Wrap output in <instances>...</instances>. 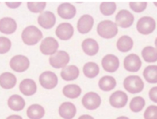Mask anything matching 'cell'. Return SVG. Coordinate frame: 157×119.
I'll list each match as a JSON object with an SVG mask.
<instances>
[{
    "mask_svg": "<svg viewBox=\"0 0 157 119\" xmlns=\"http://www.w3.org/2000/svg\"><path fill=\"white\" fill-rule=\"evenodd\" d=\"M145 101L144 99L141 97H136L134 98L130 104L131 110L134 112L141 111L144 107Z\"/></svg>",
    "mask_w": 157,
    "mask_h": 119,
    "instance_id": "obj_32",
    "label": "cell"
},
{
    "mask_svg": "<svg viewBox=\"0 0 157 119\" xmlns=\"http://www.w3.org/2000/svg\"><path fill=\"white\" fill-rule=\"evenodd\" d=\"M134 20L133 15L127 10H121L116 16V24L122 28H128L131 26Z\"/></svg>",
    "mask_w": 157,
    "mask_h": 119,
    "instance_id": "obj_10",
    "label": "cell"
},
{
    "mask_svg": "<svg viewBox=\"0 0 157 119\" xmlns=\"http://www.w3.org/2000/svg\"><path fill=\"white\" fill-rule=\"evenodd\" d=\"M59 114L64 119H72L76 114L75 106L71 102H64L59 108Z\"/></svg>",
    "mask_w": 157,
    "mask_h": 119,
    "instance_id": "obj_13",
    "label": "cell"
},
{
    "mask_svg": "<svg viewBox=\"0 0 157 119\" xmlns=\"http://www.w3.org/2000/svg\"><path fill=\"white\" fill-rule=\"evenodd\" d=\"M6 119H23L21 116L18 115H13L9 116Z\"/></svg>",
    "mask_w": 157,
    "mask_h": 119,
    "instance_id": "obj_40",
    "label": "cell"
},
{
    "mask_svg": "<svg viewBox=\"0 0 157 119\" xmlns=\"http://www.w3.org/2000/svg\"><path fill=\"white\" fill-rule=\"evenodd\" d=\"M149 96L152 101L157 103V86L150 89L149 92Z\"/></svg>",
    "mask_w": 157,
    "mask_h": 119,
    "instance_id": "obj_38",
    "label": "cell"
},
{
    "mask_svg": "<svg viewBox=\"0 0 157 119\" xmlns=\"http://www.w3.org/2000/svg\"><path fill=\"white\" fill-rule=\"evenodd\" d=\"M124 67L130 72H136L141 68L142 62L137 55L132 54L125 58L124 62Z\"/></svg>",
    "mask_w": 157,
    "mask_h": 119,
    "instance_id": "obj_12",
    "label": "cell"
},
{
    "mask_svg": "<svg viewBox=\"0 0 157 119\" xmlns=\"http://www.w3.org/2000/svg\"><path fill=\"white\" fill-rule=\"evenodd\" d=\"M128 100V96L124 92L117 91L114 92L110 97L109 102L113 107L121 108L125 107Z\"/></svg>",
    "mask_w": 157,
    "mask_h": 119,
    "instance_id": "obj_11",
    "label": "cell"
},
{
    "mask_svg": "<svg viewBox=\"0 0 157 119\" xmlns=\"http://www.w3.org/2000/svg\"><path fill=\"white\" fill-rule=\"evenodd\" d=\"M45 114L44 108L38 104L31 105L27 110V115L29 119H41Z\"/></svg>",
    "mask_w": 157,
    "mask_h": 119,
    "instance_id": "obj_25",
    "label": "cell"
},
{
    "mask_svg": "<svg viewBox=\"0 0 157 119\" xmlns=\"http://www.w3.org/2000/svg\"><path fill=\"white\" fill-rule=\"evenodd\" d=\"M78 119H94L93 117L89 115H83L80 116Z\"/></svg>",
    "mask_w": 157,
    "mask_h": 119,
    "instance_id": "obj_41",
    "label": "cell"
},
{
    "mask_svg": "<svg viewBox=\"0 0 157 119\" xmlns=\"http://www.w3.org/2000/svg\"><path fill=\"white\" fill-rule=\"evenodd\" d=\"M39 81L40 85L44 88L51 89L57 86L58 79L56 75L53 72L46 71L40 75Z\"/></svg>",
    "mask_w": 157,
    "mask_h": 119,
    "instance_id": "obj_8",
    "label": "cell"
},
{
    "mask_svg": "<svg viewBox=\"0 0 157 119\" xmlns=\"http://www.w3.org/2000/svg\"><path fill=\"white\" fill-rule=\"evenodd\" d=\"M70 61V56L65 51H59L51 56L50 63L54 68H63Z\"/></svg>",
    "mask_w": 157,
    "mask_h": 119,
    "instance_id": "obj_4",
    "label": "cell"
},
{
    "mask_svg": "<svg viewBox=\"0 0 157 119\" xmlns=\"http://www.w3.org/2000/svg\"><path fill=\"white\" fill-rule=\"evenodd\" d=\"M133 42L132 39L127 36H123L120 37L117 43L118 49L121 52H127L132 48Z\"/></svg>",
    "mask_w": 157,
    "mask_h": 119,
    "instance_id": "obj_27",
    "label": "cell"
},
{
    "mask_svg": "<svg viewBox=\"0 0 157 119\" xmlns=\"http://www.w3.org/2000/svg\"><path fill=\"white\" fill-rule=\"evenodd\" d=\"M99 87L101 90L104 91H109L116 86V82L114 78L111 76L103 77L99 81Z\"/></svg>",
    "mask_w": 157,
    "mask_h": 119,
    "instance_id": "obj_26",
    "label": "cell"
},
{
    "mask_svg": "<svg viewBox=\"0 0 157 119\" xmlns=\"http://www.w3.org/2000/svg\"><path fill=\"white\" fill-rule=\"evenodd\" d=\"M97 30L98 34L105 38H111L114 37L118 32L117 24L109 20H105L99 23Z\"/></svg>",
    "mask_w": 157,
    "mask_h": 119,
    "instance_id": "obj_2",
    "label": "cell"
},
{
    "mask_svg": "<svg viewBox=\"0 0 157 119\" xmlns=\"http://www.w3.org/2000/svg\"><path fill=\"white\" fill-rule=\"evenodd\" d=\"M83 106L88 110L97 109L101 104V99L100 96L95 92H89L86 94L82 100Z\"/></svg>",
    "mask_w": 157,
    "mask_h": 119,
    "instance_id": "obj_6",
    "label": "cell"
},
{
    "mask_svg": "<svg viewBox=\"0 0 157 119\" xmlns=\"http://www.w3.org/2000/svg\"><path fill=\"white\" fill-rule=\"evenodd\" d=\"M42 37V33L41 31L34 26L26 27L22 34L23 42L28 45L36 44Z\"/></svg>",
    "mask_w": 157,
    "mask_h": 119,
    "instance_id": "obj_1",
    "label": "cell"
},
{
    "mask_svg": "<svg viewBox=\"0 0 157 119\" xmlns=\"http://www.w3.org/2000/svg\"><path fill=\"white\" fill-rule=\"evenodd\" d=\"M100 9L104 15H111L116 10V5L113 2H105L101 4Z\"/></svg>",
    "mask_w": 157,
    "mask_h": 119,
    "instance_id": "obj_33",
    "label": "cell"
},
{
    "mask_svg": "<svg viewBox=\"0 0 157 119\" xmlns=\"http://www.w3.org/2000/svg\"><path fill=\"white\" fill-rule=\"evenodd\" d=\"M154 4H155V5L157 7V2H154Z\"/></svg>",
    "mask_w": 157,
    "mask_h": 119,
    "instance_id": "obj_44",
    "label": "cell"
},
{
    "mask_svg": "<svg viewBox=\"0 0 157 119\" xmlns=\"http://www.w3.org/2000/svg\"><path fill=\"white\" fill-rule=\"evenodd\" d=\"M17 83L15 76L9 72H5L0 75V86L4 89L13 88Z\"/></svg>",
    "mask_w": 157,
    "mask_h": 119,
    "instance_id": "obj_21",
    "label": "cell"
},
{
    "mask_svg": "<svg viewBox=\"0 0 157 119\" xmlns=\"http://www.w3.org/2000/svg\"><path fill=\"white\" fill-rule=\"evenodd\" d=\"M142 56L146 62L154 63L157 61V50L152 47H145L142 52Z\"/></svg>",
    "mask_w": 157,
    "mask_h": 119,
    "instance_id": "obj_30",
    "label": "cell"
},
{
    "mask_svg": "<svg viewBox=\"0 0 157 119\" xmlns=\"http://www.w3.org/2000/svg\"><path fill=\"white\" fill-rule=\"evenodd\" d=\"M74 33V28L71 24L63 23L60 24L56 30V34L58 37L63 40L70 39Z\"/></svg>",
    "mask_w": 157,
    "mask_h": 119,
    "instance_id": "obj_16",
    "label": "cell"
},
{
    "mask_svg": "<svg viewBox=\"0 0 157 119\" xmlns=\"http://www.w3.org/2000/svg\"><path fill=\"white\" fill-rule=\"evenodd\" d=\"M156 27L155 20L149 16H144L137 22V29L140 33L147 35L153 33Z\"/></svg>",
    "mask_w": 157,
    "mask_h": 119,
    "instance_id": "obj_5",
    "label": "cell"
},
{
    "mask_svg": "<svg viewBox=\"0 0 157 119\" xmlns=\"http://www.w3.org/2000/svg\"><path fill=\"white\" fill-rule=\"evenodd\" d=\"M144 76L148 83H157V66H149L146 68L144 70Z\"/></svg>",
    "mask_w": 157,
    "mask_h": 119,
    "instance_id": "obj_29",
    "label": "cell"
},
{
    "mask_svg": "<svg viewBox=\"0 0 157 119\" xmlns=\"http://www.w3.org/2000/svg\"><path fill=\"white\" fill-rule=\"evenodd\" d=\"M119 60L118 58L112 54L105 56L102 60V65L104 70L107 72H115L119 67Z\"/></svg>",
    "mask_w": 157,
    "mask_h": 119,
    "instance_id": "obj_14",
    "label": "cell"
},
{
    "mask_svg": "<svg viewBox=\"0 0 157 119\" xmlns=\"http://www.w3.org/2000/svg\"><path fill=\"white\" fill-rule=\"evenodd\" d=\"M58 12L59 15L63 19H70L74 17L76 14L75 7L69 3L61 4L58 7Z\"/></svg>",
    "mask_w": 157,
    "mask_h": 119,
    "instance_id": "obj_20",
    "label": "cell"
},
{
    "mask_svg": "<svg viewBox=\"0 0 157 119\" xmlns=\"http://www.w3.org/2000/svg\"><path fill=\"white\" fill-rule=\"evenodd\" d=\"M94 23V20L92 16L89 15H84L80 17L77 24V28L79 33L82 34L88 33Z\"/></svg>",
    "mask_w": 157,
    "mask_h": 119,
    "instance_id": "obj_18",
    "label": "cell"
},
{
    "mask_svg": "<svg viewBox=\"0 0 157 119\" xmlns=\"http://www.w3.org/2000/svg\"><path fill=\"white\" fill-rule=\"evenodd\" d=\"M83 51L90 56L95 55L99 50L98 43L92 38H87L83 41L82 44Z\"/></svg>",
    "mask_w": 157,
    "mask_h": 119,
    "instance_id": "obj_24",
    "label": "cell"
},
{
    "mask_svg": "<svg viewBox=\"0 0 157 119\" xmlns=\"http://www.w3.org/2000/svg\"><path fill=\"white\" fill-rule=\"evenodd\" d=\"M63 93L66 97L70 99H75L80 96L81 89L77 85H67L63 88Z\"/></svg>",
    "mask_w": 157,
    "mask_h": 119,
    "instance_id": "obj_28",
    "label": "cell"
},
{
    "mask_svg": "<svg viewBox=\"0 0 157 119\" xmlns=\"http://www.w3.org/2000/svg\"><path fill=\"white\" fill-rule=\"evenodd\" d=\"M11 47V42L7 37H0V54H4L8 52Z\"/></svg>",
    "mask_w": 157,
    "mask_h": 119,
    "instance_id": "obj_35",
    "label": "cell"
},
{
    "mask_svg": "<svg viewBox=\"0 0 157 119\" xmlns=\"http://www.w3.org/2000/svg\"><path fill=\"white\" fill-rule=\"evenodd\" d=\"M17 28L16 22L13 18L4 17L0 20V32L6 34H10L15 32Z\"/></svg>",
    "mask_w": 157,
    "mask_h": 119,
    "instance_id": "obj_17",
    "label": "cell"
},
{
    "mask_svg": "<svg viewBox=\"0 0 157 119\" xmlns=\"http://www.w3.org/2000/svg\"><path fill=\"white\" fill-rule=\"evenodd\" d=\"M83 72L86 76L93 78L98 75L99 72V68L96 63L89 62L84 65Z\"/></svg>",
    "mask_w": 157,
    "mask_h": 119,
    "instance_id": "obj_31",
    "label": "cell"
},
{
    "mask_svg": "<svg viewBox=\"0 0 157 119\" xmlns=\"http://www.w3.org/2000/svg\"><path fill=\"white\" fill-rule=\"evenodd\" d=\"M59 43L55 38L48 37L44 39L40 45L41 53L45 55L54 54L57 52L59 48Z\"/></svg>",
    "mask_w": 157,
    "mask_h": 119,
    "instance_id": "obj_9",
    "label": "cell"
},
{
    "mask_svg": "<svg viewBox=\"0 0 157 119\" xmlns=\"http://www.w3.org/2000/svg\"><path fill=\"white\" fill-rule=\"evenodd\" d=\"M45 2H28L27 6L30 12L34 13L41 12L46 7Z\"/></svg>",
    "mask_w": 157,
    "mask_h": 119,
    "instance_id": "obj_34",
    "label": "cell"
},
{
    "mask_svg": "<svg viewBox=\"0 0 157 119\" xmlns=\"http://www.w3.org/2000/svg\"><path fill=\"white\" fill-rule=\"evenodd\" d=\"M6 4L10 8H17L21 4V2H6Z\"/></svg>",
    "mask_w": 157,
    "mask_h": 119,
    "instance_id": "obj_39",
    "label": "cell"
},
{
    "mask_svg": "<svg viewBox=\"0 0 157 119\" xmlns=\"http://www.w3.org/2000/svg\"><path fill=\"white\" fill-rule=\"evenodd\" d=\"M155 45L156 47L157 50V38L156 39L155 42Z\"/></svg>",
    "mask_w": 157,
    "mask_h": 119,
    "instance_id": "obj_43",
    "label": "cell"
},
{
    "mask_svg": "<svg viewBox=\"0 0 157 119\" xmlns=\"http://www.w3.org/2000/svg\"><path fill=\"white\" fill-rule=\"evenodd\" d=\"M124 86L129 93L136 94L140 93L144 88L143 80L137 76H130L124 81Z\"/></svg>",
    "mask_w": 157,
    "mask_h": 119,
    "instance_id": "obj_3",
    "label": "cell"
},
{
    "mask_svg": "<svg viewBox=\"0 0 157 119\" xmlns=\"http://www.w3.org/2000/svg\"><path fill=\"white\" fill-rule=\"evenodd\" d=\"M19 89L23 95L29 96L36 93L37 86L34 80L26 79L23 80L20 83Z\"/></svg>",
    "mask_w": 157,
    "mask_h": 119,
    "instance_id": "obj_19",
    "label": "cell"
},
{
    "mask_svg": "<svg viewBox=\"0 0 157 119\" xmlns=\"http://www.w3.org/2000/svg\"><path fill=\"white\" fill-rule=\"evenodd\" d=\"M116 119H129L127 117H119L117 118Z\"/></svg>",
    "mask_w": 157,
    "mask_h": 119,
    "instance_id": "obj_42",
    "label": "cell"
},
{
    "mask_svg": "<svg viewBox=\"0 0 157 119\" xmlns=\"http://www.w3.org/2000/svg\"><path fill=\"white\" fill-rule=\"evenodd\" d=\"M10 66L11 68L16 72H24L29 67V60L25 56H15L10 60Z\"/></svg>",
    "mask_w": 157,
    "mask_h": 119,
    "instance_id": "obj_7",
    "label": "cell"
},
{
    "mask_svg": "<svg viewBox=\"0 0 157 119\" xmlns=\"http://www.w3.org/2000/svg\"><path fill=\"white\" fill-rule=\"evenodd\" d=\"M147 6L146 2H131L130 6L131 9L136 12H141L145 10Z\"/></svg>",
    "mask_w": 157,
    "mask_h": 119,
    "instance_id": "obj_37",
    "label": "cell"
},
{
    "mask_svg": "<svg viewBox=\"0 0 157 119\" xmlns=\"http://www.w3.org/2000/svg\"><path fill=\"white\" fill-rule=\"evenodd\" d=\"M79 70L78 68L74 65L68 66L63 68L61 73L63 79L65 81H72L78 78Z\"/></svg>",
    "mask_w": 157,
    "mask_h": 119,
    "instance_id": "obj_23",
    "label": "cell"
},
{
    "mask_svg": "<svg viewBox=\"0 0 157 119\" xmlns=\"http://www.w3.org/2000/svg\"><path fill=\"white\" fill-rule=\"evenodd\" d=\"M145 119H157V107L151 106L148 107L144 114Z\"/></svg>",
    "mask_w": 157,
    "mask_h": 119,
    "instance_id": "obj_36",
    "label": "cell"
},
{
    "mask_svg": "<svg viewBox=\"0 0 157 119\" xmlns=\"http://www.w3.org/2000/svg\"><path fill=\"white\" fill-rule=\"evenodd\" d=\"M38 22L43 28L49 29L55 24L56 17L53 13L48 11L44 12L39 16Z\"/></svg>",
    "mask_w": 157,
    "mask_h": 119,
    "instance_id": "obj_15",
    "label": "cell"
},
{
    "mask_svg": "<svg viewBox=\"0 0 157 119\" xmlns=\"http://www.w3.org/2000/svg\"><path fill=\"white\" fill-rule=\"evenodd\" d=\"M7 104L9 107L13 111H20L25 107V102L21 96L14 95L8 99Z\"/></svg>",
    "mask_w": 157,
    "mask_h": 119,
    "instance_id": "obj_22",
    "label": "cell"
}]
</instances>
